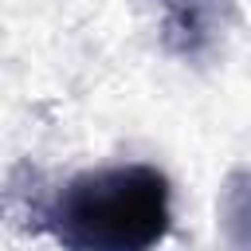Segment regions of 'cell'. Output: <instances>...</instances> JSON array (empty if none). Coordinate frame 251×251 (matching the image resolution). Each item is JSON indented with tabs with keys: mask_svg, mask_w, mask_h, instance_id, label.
Wrapping results in <instances>:
<instances>
[{
	"mask_svg": "<svg viewBox=\"0 0 251 251\" xmlns=\"http://www.w3.org/2000/svg\"><path fill=\"white\" fill-rule=\"evenodd\" d=\"M35 220L63 251H153L173 227V188L157 165H102L71 176Z\"/></svg>",
	"mask_w": 251,
	"mask_h": 251,
	"instance_id": "6da1fadb",
	"label": "cell"
},
{
	"mask_svg": "<svg viewBox=\"0 0 251 251\" xmlns=\"http://www.w3.org/2000/svg\"><path fill=\"white\" fill-rule=\"evenodd\" d=\"M216 216H220L224 243L231 251H251V169L239 165L224 176Z\"/></svg>",
	"mask_w": 251,
	"mask_h": 251,
	"instance_id": "7a4b0ae2",
	"label": "cell"
}]
</instances>
